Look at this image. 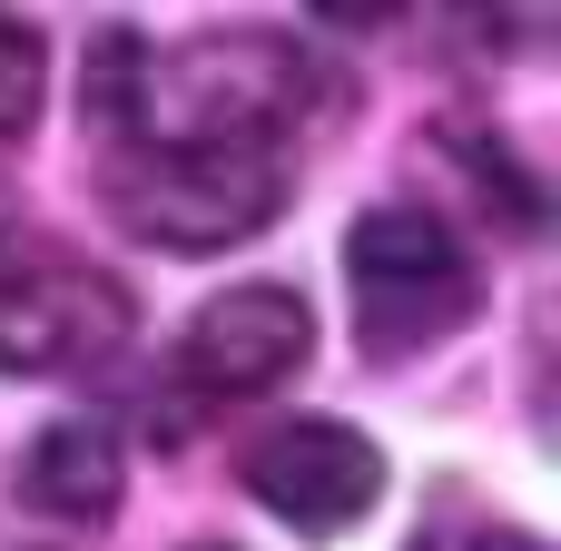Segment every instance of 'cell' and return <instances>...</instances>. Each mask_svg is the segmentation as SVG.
Returning <instances> with one entry per match:
<instances>
[{
	"instance_id": "1",
	"label": "cell",
	"mask_w": 561,
	"mask_h": 551,
	"mask_svg": "<svg viewBox=\"0 0 561 551\" xmlns=\"http://www.w3.org/2000/svg\"><path fill=\"white\" fill-rule=\"evenodd\" d=\"M286 187H296L286 128H158V138H128V158L108 168L118 227L187 256L256 237L286 207Z\"/></svg>"
},
{
	"instance_id": "2",
	"label": "cell",
	"mask_w": 561,
	"mask_h": 551,
	"mask_svg": "<svg viewBox=\"0 0 561 551\" xmlns=\"http://www.w3.org/2000/svg\"><path fill=\"white\" fill-rule=\"evenodd\" d=\"M345 296L365 355H424L483 315V266L434 207H365L345 227Z\"/></svg>"
},
{
	"instance_id": "3",
	"label": "cell",
	"mask_w": 561,
	"mask_h": 551,
	"mask_svg": "<svg viewBox=\"0 0 561 551\" xmlns=\"http://www.w3.org/2000/svg\"><path fill=\"white\" fill-rule=\"evenodd\" d=\"M138 306L108 266L39 227H0V375H79L128 345Z\"/></svg>"
},
{
	"instance_id": "4",
	"label": "cell",
	"mask_w": 561,
	"mask_h": 551,
	"mask_svg": "<svg viewBox=\"0 0 561 551\" xmlns=\"http://www.w3.org/2000/svg\"><path fill=\"white\" fill-rule=\"evenodd\" d=\"M237 483L286 523V532H355L375 503H385V454H375V434H355V424H335V414H276V424H256L247 434V454H237Z\"/></svg>"
},
{
	"instance_id": "5",
	"label": "cell",
	"mask_w": 561,
	"mask_h": 551,
	"mask_svg": "<svg viewBox=\"0 0 561 551\" xmlns=\"http://www.w3.org/2000/svg\"><path fill=\"white\" fill-rule=\"evenodd\" d=\"M306 345H316V315H306L296 286H227V296H207V306L178 325L168 375H178L197 404H247V394L286 384V375L306 365Z\"/></svg>"
},
{
	"instance_id": "6",
	"label": "cell",
	"mask_w": 561,
	"mask_h": 551,
	"mask_svg": "<svg viewBox=\"0 0 561 551\" xmlns=\"http://www.w3.org/2000/svg\"><path fill=\"white\" fill-rule=\"evenodd\" d=\"M20 503L49 513V523H108L118 513V434L108 424H49L30 454H20Z\"/></svg>"
},
{
	"instance_id": "7",
	"label": "cell",
	"mask_w": 561,
	"mask_h": 551,
	"mask_svg": "<svg viewBox=\"0 0 561 551\" xmlns=\"http://www.w3.org/2000/svg\"><path fill=\"white\" fill-rule=\"evenodd\" d=\"M39 79H49V49L20 10H0V138H20L39 118Z\"/></svg>"
},
{
	"instance_id": "8",
	"label": "cell",
	"mask_w": 561,
	"mask_h": 551,
	"mask_svg": "<svg viewBox=\"0 0 561 551\" xmlns=\"http://www.w3.org/2000/svg\"><path fill=\"white\" fill-rule=\"evenodd\" d=\"M197 551H227V542H197Z\"/></svg>"
}]
</instances>
